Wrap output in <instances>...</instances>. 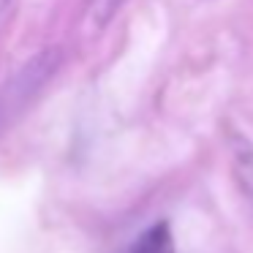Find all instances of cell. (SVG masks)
<instances>
[{
	"instance_id": "obj_1",
	"label": "cell",
	"mask_w": 253,
	"mask_h": 253,
	"mask_svg": "<svg viewBox=\"0 0 253 253\" xmlns=\"http://www.w3.org/2000/svg\"><path fill=\"white\" fill-rule=\"evenodd\" d=\"M229 155H231V171H234L242 193L253 202V142L248 136L234 133L229 139Z\"/></svg>"
},
{
	"instance_id": "obj_2",
	"label": "cell",
	"mask_w": 253,
	"mask_h": 253,
	"mask_svg": "<svg viewBox=\"0 0 253 253\" xmlns=\"http://www.w3.org/2000/svg\"><path fill=\"white\" fill-rule=\"evenodd\" d=\"M126 253H174V237L166 220H155L150 223L131 245L126 248Z\"/></svg>"
},
{
	"instance_id": "obj_3",
	"label": "cell",
	"mask_w": 253,
	"mask_h": 253,
	"mask_svg": "<svg viewBox=\"0 0 253 253\" xmlns=\"http://www.w3.org/2000/svg\"><path fill=\"white\" fill-rule=\"evenodd\" d=\"M11 6H14V0H0V19L11 11Z\"/></svg>"
}]
</instances>
